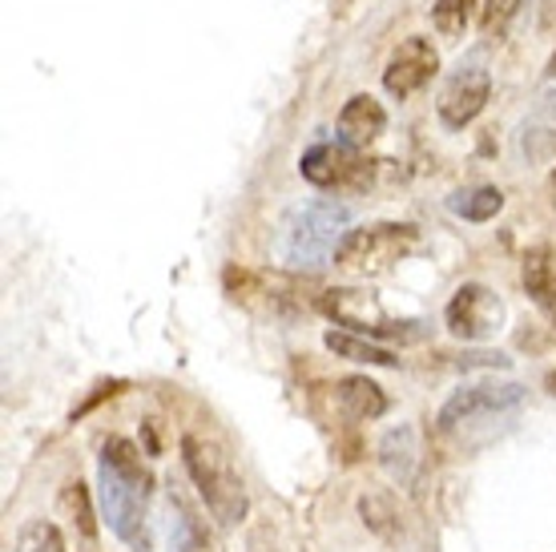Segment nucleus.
<instances>
[{"label":"nucleus","instance_id":"nucleus-10","mask_svg":"<svg viewBox=\"0 0 556 552\" xmlns=\"http://www.w3.org/2000/svg\"><path fill=\"white\" fill-rule=\"evenodd\" d=\"M435 70H440L435 45H431L428 37H407V41L391 53L388 70H383V89H388L391 97L407 101V97H416L419 89L435 77Z\"/></svg>","mask_w":556,"mask_h":552},{"label":"nucleus","instance_id":"nucleus-3","mask_svg":"<svg viewBox=\"0 0 556 552\" xmlns=\"http://www.w3.org/2000/svg\"><path fill=\"white\" fill-rule=\"evenodd\" d=\"M351 210L334 198H319L311 202L287 222V235H282V259L303 271H319L334 259V250L348 235Z\"/></svg>","mask_w":556,"mask_h":552},{"label":"nucleus","instance_id":"nucleus-24","mask_svg":"<svg viewBox=\"0 0 556 552\" xmlns=\"http://www.w3.org/2000/svg\"><path fill=\"white\" fill-rule=\"evenodd\" d=\"M548 387H553V391H556V372H553V375H548Z\"/></svg>","mask_w":556,"mask_h":552},{"label":"nucleus","instance_id":"nucleus-18","mask_svg":"<svg viewBox=\"0 0 556 552\" xmlns=\"http://www.w3.org/2000/svg\"><path fill=\"white\" fill-rule=\"evenodd\" d=\"M323 343L331 347L334 355H343V360L367 363V367H395V355H391L388 347H379L376 339H363L355 331H327Z\"/></svg>","mask_w":556,"mask_h":552},{"label":"nucleus","instance_id":"nucleus-17","mask_svg":"<svg viewBox=\"0 0 556 552\" xmlns=\"http://www.w3.org/2000/svg\"><path fill=\"white\" fill-rule=\"evenodd\" d=\"M447 210L464 222H492L504 210V193L496 186H468L447 198Z\"/></svg>","mask_w":556,"mask_h":552},{"label":"nucleus","instance_id":"nucleus-5","mask_svg":"<svg viewBox=\"0 0 556 552\" xmlns=\"http://www.w3.org/2000/svg\"><path fill=\"white\" fill-rule=\"evenodd\" d=\"M319 311L334 318L339 327H351L355 335H363V339H419V327H424L416 318H391L376 294L359 287L323 290Z\"/></svg>","mask_w":556,"mask_h":552},{"label":"nucleus","instance_id":"nucleus-6","mask_svg":"<svg viewBox=\"0 0 556 552\" xmlns=\"http://www.w3.org/2000/svg\"><path fill=\"white\" fill-rule=\"evenodd\" d=\"M504 299L484 283H464V287L452 294L444 318H447V331L456 339H468V343H484L492 335L504 327Z\"/></svg>","mask_w":556,"mask_h":552},{"label":"nucleus","instance_id":"nucleus-1","mask_svg":"<svg viewBox=\"0 0 556 552\" xmlns=\"http://www.w3.org/2000/svg\"><path fill=\"white\" fill-rule=\"evenodd\" d=\"M101 512H105V525L126 540L134 552H150V492L153 476L141 464V452L129 440L113 436L101 443Z\"/></svg>","mask_w":556,"mask_h":552},{"label":"nucleus","instance_id":"nucleus-22","mask_svg":"<svg viewBox=\"0 0 556 552\" xmlns=\"http://www.w3.org/2000/svg\"><path fill=\"white\" fill-rule=\"evenodd\" d=\"M525 0H484V33L488 37H501L504 28L513 25Z\"/></svg>","mask_w":556,"mask_h":552},{"label":"nucleus","instance_id":"nucleus-12","mask_svg":"<svg viewBox=\"0 0 556 552\" xmlns=\"http://www.w3.org/2000/svg\"><path fill=\"white\" fill-rule=\"evenodd\" d=\"M383 125H388V113H383V105H379L376 97L355 93L343 105V113H339V141L351 146V150H367L383 134Z\"/></svg>","mask_w":556,"mask_h":552},{"label":"nucleus","instance_id":"nucleus-20","mask_svg":"<svg viewBox=\"0 0 556 552\" xmlns=\"http://www.w3.org/2000/svg\"><path fill=\"white\" fill-rule=\"evenodd\" d=\"M472 4H476V0H435V4H431V25H435V33L456 41L459 33L468 28Z\"/></svg>","mask_w":556,"mask_h":552},{"label":"nucleus","instance_id":"nucleus-15","mask_svg":"<svg viewBox=\"0 0 556 552\" xmlns=\"http://www.w3.org/2000/svg\"><path fill=\"white\" fill-rule=\"evenodd\" d=\"M520 278H525V290L532 294V303L541 306L556 327V254L553 250H529V254H525V266H520Z\"/></svg>","mask_w":556,"mask_h":552},{"label":"nucleus","instance_id":"nucleus-13","mask_svg":"<svg viewBox=\"0 0 556 552\" xmlns=\"http://www.w3.org/2000/svg\"><path fill=\"white\" fill-rule=\"evenodd\" d=\"M379 464L391 472V480H400L404 488H412L419 476V431L412 424L391 428L379 440Z\"/></svg>","mask_w":556,"mask_h":552},{"label":"nucleus","instance_id":"nucleus-8","mask_svg":"<svg viewBox=\"0 0 556 552\" xmlns=\"http://www.w3.org/2000/svg\"><path fill=\"white\" fill-rule=\"evenodd\" d=\"M488 93H492V77H488L484 65H480V61L459 65V70L444 81L440 101H435L440 122H444L447 129H464L468 122L480 117V110L488 105Z\"/></svg>","mask_w":556,"mask_h":552},{"label":"nucleus","instance_id":"nucleus-7","mask_svg":"<svg viewBox=\"0 0 556 552\" xmlns=\"http://www.w3.org/2000/svg\"><path fill=\"white\" fill-rule=\"evenodd\" d=\"M525 403V387L520 384H476L459 387L456 396L440 407V431L472 428L480 419H496L504 412H516Z\"/></svg>","mask_w":556,"mask_h":552},{"label":"nucleus","instance_id":"nucleus-16","mask_svg":"<svg viewBox=\"0 0 556 552\" xmlns=\"http://www.w3.org/2000/svg\"><path fill=\"white\" fill-rule=\"evenodd\" d=\"M169 537H174V552H218L214 537L206 532V525L198 520V512L186 504L181 497H169Z\"/></svg>","mask_w":556,"mask_h":552},{"label":"nucleus","instance_id":"nucleus-21","mask_svg":"<svg viewBox=\"0 0 556 552\" xmlns=\"http://www.w3.org/2000/svg\"><path fill=\"white\" fill-rule=\"evenodd\" d=\"M16 552H65L61 528L49 525V520H28L16 537Z\"/></svg>","mask_w":556,"mask_h":552},{"label":"nucleus","instance_id":"nucleus-4","mask_svg":"<svg viewBox=\"0 0 556 552\" xmlns=\"http://www.w3.org/2000/svg\"><path fill=\"white\" fill-rule=\"evenodd\" d=\"M419 230L412 222H371L359 230H348L339 250H334V266L355 278L388 275L395 263H404L416 250Z\"/></svg>","mask_w":556,"mask_h":552},{"label":"nucleus","instance_id":"nucleus-11","mask_svg":"<svg viewBox=\"0 0 556 552\" xmlns=\"http://www.w3.org/2000/svg\"><path fill=\"white\" fill-rule=\"evenodd\" d=\"M516 146H520V158L529 166H553L556 162V89L536 97L532 113L520 122Z\"/></svg>","mask_w":556,"mask_h":552},{"label":"nucleus","instance_id":"nucleus-14","mask_svg":"<svg viewBox=\"0 0 556 552\" xmlns=\"http://www.w3.org/2000/svg\"><path fill=\"white\" fill-rule=\"evenodd\" d=\"M334 403H339V412L348 415V419H379V415L388 412V396H383V387L376 379H367V375H348V379H339L334 384Z\"/></svg>","mask_w":556,"mask_h":552},{"label":"nucleus","instance_id":"nucleus-2","mask_svg":"<svg viewBox=\"0 0 556 552\" xmlns=\"http://www.w3.org/2000/svg\"><path fill=\"white\" fill-rule=\"evenodd\" d=\"M181 460H186V472H190V480H194L198 497L206 500L210 516L218 520L223 528H235L247 520V509H251V500H247V484L242 476L235 472L230 456L223 452V443L206 440V436H181Z\"/></svg>","mask_w":556,"mask_h":552},{"label":"nucleus","instance_id":"nucleus-23","mask_svg":"<svg viewBox=\"0 0 556 552\" xmlns=\"http://www.w3.org/2000/svg\"><path fill=\"white\" fill-rule=\"evenodd\" d=\"M548 77H556V53H553V61H548Z\"/></svg>","mask_w":556,"mask_h":552},{"label":"nucleus","instance_id":"nucleus-19","mask_svg":"<svg viewBox=\"0 0 556 552\" xmlns=\"http://www.w3.org/2000/svg\"><path fill=\"white\" fill-rule=\"evenodd\" d=\"M56 504H61L65 520L73 525V532L93 544V537H98V525H93V504H89V488H85L81 480H70L65 488H61V500H56Z\"/></svg>","mask_w":556,"mask_h":552},{"label":"nucleus","instance_id":"nucleus-9","mask_svg":"<svg viewBox=\"0 0 556 552\" xmlns=\"http://www.w3.org/2000/svg\"><path fill=\"white\" fill-rule=\"evenodd\" d=\"M299 174L319 190H339V186H363L367 162L359 150H351L343 141H319L299 158Z\"/></svg>","mask_w":556,"mask_h":552}]
</instances>
